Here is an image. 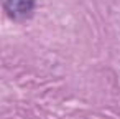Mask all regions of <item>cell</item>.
Returning <instances> with one entry per match:
<instances>
[{
  "instance_id": "obj_1",
  "label": "cell",
  "mask_w": 120,
  "mask_h": 119,
  "mask_svg": "<svg viewBox=\"0 0 120 119\" xmlns=\"http://www.w3.org/2000/svg\"><path fill=\"white\" fill-rule=\"evenodd\" d=\"M35 8V0H7L5 10L7 13L15 20L26 18Z\"/></svg>"
}]
</instances>
